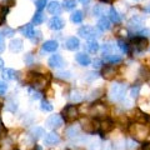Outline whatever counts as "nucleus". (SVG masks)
Returning a JSON list of instances; mask_svg holds the SVG:
<instances>
[{
  "instance_id": "obj_2",
  "label": "nucleus",
  "mask_w": 150,
  "mask_h": 150,
  "mask_svg": "<svg viewBox=\"0 0 150 150\" xmlns=\"http://www.w3.org/2000/svg\"><path fill=\"white\" fill-rule=\"evenodd\" d=\"M129 131L133 137L137 139V140H144L145 138L148 137L149 134V129L146 125L144 124H140V123H135V124H131Z\"/></svg>"
},
{
  "instance_id": "obj_54",
  "label": "nucleus",
  "mask_w": 150,
  "mask_h": 150,
  "mask_svg": "<svg viewBox=\"0 0 150 150\" xmlns=\"http://www.w3.org/2000/svg\"><path fill=\"white\" fill-rule=\"evenodd\" d=\"M34 150H41V149H40L39 146H35V149H34Z\"/></svg>"
},
{
  "instance_id": "obj_29",
  "label": "nucleus",
  "mask_w": 150,
  "mask_h": 150,
  "mask_svg": "<svg viewBox=\"0 0 150 150\" xmlns=\"http://www.w3.org/2000/svg\"><path fill=\"white\" fill-rule=\"evenodd\" d=\"M28 93H29V95H30L31 99H34V100L41 99V93L38 90V89H35V88H29V89H28Z\"/></svg>"
},
{
  "instance_id": "obj_49",
  "label": "nucleus",
  "mask_w": 150,
  "mask_h": 150,
  "mask_svg": "<svg viewBox=\"0 0 150 150\" xmlns=\"http://www.w3.org/2000/svg\"><path fill=\"white\" fill-rule=\"evenodd\" d=\"M143 150H150V143H145L143 145Z\"/></svg>"
},
{
  "instance_id": "obj_15",
  "label": "nucleus",
  "mask_w": 150,
  "mask_h": 150,
  "mask_svg": "<svg viewBox=\"0 0 150 150\" xmlns=\"http://www.w3.org/2000/svg\"><path fill=\"white\" fill-rule=\"evenodd\" d=\"M105 111H106V108H105V105H103V104H94L91 106V114L94 116L105 115Z\"/></svg>"
},
{
  "instance_id": "obj_47",
  "label": "nucleus",
  "mask_w": 150,
  "mask_h": 150,
  "mask_svg": "<svg viewBox=\"0 0 150 150\" xmlns=\"http://www.w3.org/2000/svg\"><path fill=\"white\" fill-rule=\"evenodd\" d=\"M31 60H33V55H31V54H28L26 58H25V62H26L28 64H31Z\"/></svg>"
},
{
  "instance_id": "obj_6",
  "label": "nucleus",
  "mask_w": 150,
  "mask_h": 150,
  "mask_svg": "<svg viewBox=\"0 0 150 150\" xmlns=\"http://www.w3.org/2000/svg\"><path fill=\"white\" fill-rule=\"evenodd\" d=\"M131 46L134 48L135 51L142 53V51L148 49V39H146V38H143V36L135 38V39L133 40V44H131Z\"/></svg>"
},
{
  "instance_id": "obj_13",
  "label": "nucleus",
  "mask_w": 150,
  "mask_h": 150,
  "mask_svg": "<svg viewBox=\"0 0 150 150\" xmlns=\"http://www.w3.org/2000/svg\"><path fill=\"white\" fill-rule=\"evenodd\" d=\"M33 80H31V84L33 86L39 89V88H44L45 84H46V80H45V76L44 75H40V74H33Z\"/></svg>"
},
{
  "instance_id": "obj_36",
  "label": "nucleus",
  "mask_w": 150,
  "mask_h": 150,
  "mask_svg": "<svg viewBox=\"0 0 150 150\" xmlns=\"http://www.w3.org/2000/svg\"><path fill=\"white\" fill-rule=\"evenodd\" d=\"M35 5H36L38 11H41L46 5V0H35Z\"/></svg>"
},
{
  "instance_id": "obj_5",
  "label": "nucleus",
  "mask_w": 150,
  "mask_h": 150,
  "mask_svg": "<svg viewBox=\"0 0 150 150\" xmlns=\"http://www.w3.org/2000/svg\"><path fill=\"white\" fill-rule=\"evenodd\" d=\"M63 115H64L65 120H68V121H73V120H75V119H78V116H79V110H78L76 105H68V106L63 110Z\"/></svg>"
},
{
  "instance_id": "obj_19",
  "label": "nucleus",
  "mask_w": 150,
  "mask_h": 150,
  "mask_svg": "<svg viewBox=\"0 0 150 150\" xmlns=\"http://www.w3.org/2000/svg\"><path fill=\"white\" fill-rule=\"evenodd\" d=\"M110 20L108 18H100L99 21H98V29H99L100 31H106L110 29Z\"/></svg>"
},
{
  "instance_id": "obj_37",
  "label": "nucleus",
  "mask_w": 150,
  "mask_h": 150,
  "mask_svg": "<svg viewBox=\"0 0 150 150\" xmlns=\"http://www.w3.org/2000/svg\"><path fill=\"white\" fill-rule=\"evenodd\" d=\"M14 33H15V31H14L13 29H10V28H8V26H5L3 29V35L6 36V38H11L14 35Z\"/></svg>"
},
{
  "instance_id": "obj_20",
  "label": "nucleus",
  "mask_w": 150,
  "mask_h": 150,
  "mask_svg": "<svg viewBox=\"0 0 150 150\" xmlns=\"http://www.w3.org/2000/svg\"><path fill=\"white\" fill-rule=\"evenodd\" d=\"M59 48L58 43H56L55 40H48L45 41V43L43 44V49L45 51H48V53H54V51Z\"/></svg>"
},
{
  "instance_id": "obj_31",
  "label": "nucleus",
  "mask_w": 150,
  "mask_h": 150,
  "mask_svg": "<svg viewBox=\"0 0 150 150\" xmlns=\"http://www.w3.org/2000/svg\"><path fill=\"white\" fill-rule=\"evenodd\" d=\"M76 5V3H75V0H64L63 1V6L65 10H73Z\"/></svg>"
},
{
  "instance_id": "obj_4",
  "label": "nucleus",
  "mask_w": 150,
  "mask_h": 150,
  "mask_svg": "<svg viewBox=\"0 0 150 150\" xmlns=\"http://www.w3.org/2000/svg\"><path fill=\"white\" fill-rule=\"evenodd\" d=\"M64 124V120L63 118L60 116L59 114H55V115H50L48 119L45 121V126L49 129H59L60 126Z\"/></svg>"
},
{
  "instance_id": "obj_51",
  "label": "nucleus",
  "mask_w": 150,
  "mask_h": 150,
  "mask_svg": "<svg viewBox=\"0 0 150 150\" xmlns=\"http://www.w3.org/2000/svg\"><path fill=\"white\" fill-rule=\"evenodd\" d=\"M79 1H80L81 4H84V5H86V4L90 3V0H79Z\"/></svg>"
},
{
  "instance_id": "obj_40",
  "label": "nucleus",
  "mask_w": 150,
  "mask_h": 150,
  "mask_svg": "<svg viewBox=\"0 0 150 150\" xmlns=\"http://www.w3.org/2000/svg\"><path fill=\"white\" fill-rule=\"evenodd\" d=\"M6 90H8V85H6V83L0 81V95H4V94L6 93Z\"/></svg>"
},
{
  "instance_id": "obj_46",
  "label": "nucleus",
  "mask_w": 150,
  "mask_h": 150,
  "mask_svg": "<svg viewBox=\"0 0 150 150\" xmlns=\"http://www.w3.org/2000/svg\"><path fill=\"white\" fill-rule=\"evenodd\" d=\"M128 144H129V146H128L129 149H131V150H133V149H137V143L133 142V140H129Z\"/></svg>"
},
{
  "instance_id": "obj_28",
  "label": "nucleus",
  "mask_w": 150,
  "mask_h": 150,
  "mask_svg": "<svg viewBox=\"0 0 150 150\" xmlns=\"http://www.w3.org/2000/svg\"><path fill=\"white\" fill-rule=\"evenodd\" d=\"M104 59H105V62H108V63L115 64V63H120L123 58H121L120 55H116V54H109V55H104Z\"/></svg>"
},
{
  "instance_id": "obj_33",
  "label": "nucleus",
  "mask_w": 150,
  "mask_h": 150,
  "mask_svg": "<svg viewBox=\"0 0 150 150\" xmlns=\"http://www.w3.org/2000/svg\"><path fill=\"white\" fill-rule=\"evenodd\" d=\"M40 108H41V110H43V111H51V110H53V105H51L48 100H43V101H41Z\"/></svg>"
},
{
  "instance_id": "obj_27",
  "label": "nucleus",
  "mask_w": 150,
  "mask_h": 150,
  "mask_svg": "<svg viewBox=\"0 0 150 150\" xmlns=\"http://www.w3.org/2000/svg\"><path fill=\"white\" fill-rule=\"evenodd\" d=\"M44 21H45V15H44V14L41 11L35 13L34 18H33V24H34V25H40V24H43Z\"/></svg>"
},
{
  "instance_id": "obj_9",
  "label": "nucleus",
  "mask_w": 150,
  "mask_h": 150,
  "mask_svg": "<svg viewBox=\"0 0 150 150\" xmlns=\"http://www.w3.org/2000/svg\"><path fill=\"white\" fill-rule=\"evenodd\" d=\"M114 128V123H112V120L109 119V118H105V119H103L99 121V131L103 134H106V133H109V131Z\"/></svg>"
},
{
  "instance_id": "obj_11",
  "label": "nucleus",
  "mask_w": 150,
  "mask_h": 150,
  "mask_svg": "<svg viewBox=\"0 0 150 150\" xmlns=\"http://www.w3.org/2000/svg\"><path fill=\"white\" fill-rule=\"evenodd\" d=\"M64 46H65V49H68L70 51H75L80 48V41H79L78 38L71 36V38H69V39H67Z\"/></svg>"
},
{
  "instance_id": "obj_26",
  "label": "nucleus",
  "mask_w": 150,
  "mask_h": 150,
  "mask_svg": "<svg viewBox=\"0 0 150 150\" xmlns=\"http://www.w3.org/2000/svg\"><path fill=\"white\" fill-rule=\"evenodd\" d=\"M85 49L89 53H96L99 50V44L95 40H88V43L85 44Z\"/></svg>"
},
{
  "instance_id": "obj_39",
  "label": "nucleus",
  "mask_w": 150,
  "mask_h": 150,
  "mask_svg": "<svg viewBox=\"0 0 150 150\" xmlns=\"http://www.w3.org/2000/svg\"><path fill=\"white\" fill-rule=\"evenodd\" d=\"M139 91H140V86H139V85H135V86H133V88H131V90H130V93H131V96L137 99V98L139 96Z\"/></svg>"
},
{
  "instance_id": "obj_16",
  "label": "nucleus",
  "mask_w": 150,
  "mask_h": 150,
  "mask_svg": "<svg viewBox=\"0 0 150 150\" xmlns=\"http://www.w3.org/2000/svg\"><path fill=\"white\" fill-rule=\"evenodd\" d=\"M20 31H21V34L24 35L25 38H28V39H31V38L34 36V34H35L34 26H33L31 24H26L25 26L20 28Z\"/></svg>"
},
{
  "instance_id": "obj_12",
  "label": "nucleus",
  "mask_w": 150,
  "mask_h": 150,
  "mask_svg": "<svg viewBox=\"0 0 150 150\" xmlns=\"http://www.w3.org/2000/svg\"><path fill=\"white\" fill-rule=\"evenodd\" d=\"M49 65L51 68H55V69H60L64 67V59L62 58V55L59 54H55L53 55L51 58L49 59Z\"/></svg>"
},
{
  "instance_id": "obj_23",
  "label": "nucleus",
  "mask_w": 150,
  "mask_h": 150,
  "mask_svg": "<svg viewBox=\"0 0 150 150\" xmlns=\"http://www.w3.org/2000/svg\"><path fill=\"white\" fill-rule=\"evenodd\" d=\"M18 71H15L14 69H4L3 70V76L6 80H14V79L18 78Z\"/></svg>"
},
{
  "instance_id": "obj_45",
  "label": "nucleus",
  "mask_w": 150,
  "mask_h": 150,
  "mask_svg": "<svg viewBox=\"0 0 150 150\" xmlns=\"http://www.w3.org/2000/svg\"><path fill=\"white\" fill-rule=\"evenodd\" d=\"M98 78V74L96 73H89L86 79H89V80H93V79H96Z\"/></svg>"
},
{
  "instance_id": "obj_10",
  "label": "nucleus",
  "mask_w": 150,
  "mask_h": 150,
  "mask_svg": "<svg viewBox=\"0 0 150 150\" xmlns=\"http://www.w3.org/2000/svg\"><path fill=\"white\" fill-rule=\"evenodd\" d=\"M64 25H65V21L59 16H54L49 20V28L51 30H62Z\"/></svg>"
},
{
  "instance_id": "obj_48",
  "label": "nucleus",
  "mask_w": 150,
  "mask_h": 150,
  "mask_svg": "<svg viewBox=\"0 0 150 150\" xmlns=\"http://www.w3.org/2000/svg\"><path fill=\"white\" fill-rule=\"evenodd\" d=\"M144 11H145V13H146V14H149V15H150V3L148 4V5H146V6H145V8H144Z\"/></svg>"
},
{
  "instance_id": "obj_32",
  "label": "nucleus",
  "mask_w": 150,
  "mask_h": 150,
  "mask_svg": "<svg viewBox=\"0 0 150 150\" xmlns=\"http://www.w3.org/2000/svg\"><path fill=\"white\" fill-rule=\"evenodd\" d=\"M70 99L75 103H79L83 100V95H81V93H79V91H73L71 95H70Z\"/></svg>"
},
{
  "instance_id": "obj_42",
  "label": "nucleus",
  "mask_w": 150,
  "mask_h": 150,
  "mask_svg": "<svg viewBox=\"0 0 150 150\" xmlns=\"http://www.w3.org/2000/svg\"><path fill=\"white\" fill-rule=\"evenodd\" d=\"M140 36L143 38H150V29H143L140 31Z\"/></svg>"
},
{
  "instance_id": "obj_21",
  "label": "nucleus",
  "mask_w": 150,
  "mask_h": 150,
  "mask_svg": "<svg viewBox=\"0 0 150 150\" xmlns=\"http://www.w3.org/2000/svg\"><path fill=\"white\" fill-rule=\"evenodd\" d=\"M30 135L34 140H39L40 138H43V135H45V131L43 128H40V126H35V128L31 129Z\"/></svg>"
},
{
  "instance_id": "obj_43",
  "label": "nucleus",
  "mask_w": 150,
  "mask_h": 150,
  "mask_svg": "<svg viewBox=\"0 0 150 150\" xmlns=\"http://www.w3.org/2000/svg\"><path fill=\"white\" fill-rule=\"evenodd\" d=\"M101 65H103V63H101V60H99V59H96V60H94V62H93V67L95 69L101 68Z\"/></svg>"
},
{
  "instance_id": "obj_24",
  "label": "nucleus",
  "mask_w": 150,
  "mask_h": 150,
  "mask_svg": "<svg viewBox=\"0 0 150 150\" xmlns=\"http://www.w3.org/2000/svg\"><path fill=\"white\" fill-rule=\"evenodd\" d=\"M109 18L112 23H115V24H120V21H121V18L119 15V13L115 10V8L109 9Z\"/></svg>"
},
{
  "instance_id": "obj_1",
  "label": "nucleus",
  "mask_w": 150,
  "mask_h": 150,
  "mask_svg": "<svg viewBox=\"0 0 150 150\" xmlns=\"http://www.w3.org/2000/svg\"><path fill=\"white\" fill-rule=\"evenodd\" d=\"M126 90H128V86L126 84H123V83H114L110 88L109 90V98L111 101L114 103H118V101H121L125 98V94H126Z\"/></svg>"
},
{
  "instance_id": "obj_18",
  "label": "nucleus",
  "mask_w": 150,
  "mask_h": 150,
  "mask_svg": "<svg viewBox=\"0 0 150 150\" xmlns=\"http://www.w3.org/2000/svg\"><path fill=\"white\" fill-rule=\"evenodd\" d=\"M48 11L53 15H59L62 13V5L58 1H51L48 5Z\"/></svg>"
},
{
  "instance_id": "obj_7",
  "label": "nucleus",
  "mask_w": 150,
  "mask_h": 150,
  "mask_svg": "<svg viewBox=\"0 0 150 150\" xmlns=\"http://www.w3.org/2000/svg\"><path fill=\"white\" fill-rule=\"evenodd\" d=\"M143 24H144V20L142 18H139V16H133L129 20L128 23V29L131 30V31H140L143 29Z\"/></svg>"
},
{
  "instance_id": "obj_3",
  "label": "nucleus",
  "mask_w": 150,
  "mask_h": 150,
  "mask_svg": "<svg viewBox=\"0 0 150 150\" xmlns=\"http://www.w3.org/2000/svg\"><path fill=\"white\" fill-rule=\"evenodd\" d=\"M78 34L80 35L84 39H88V40H95V38H99L100 36V33L95 28H93L90 25H85L79 29Z\"/></svg>"
},
{
  "instance_id": "obj_30",
  "label": "nucleus",
  "mask_w": 150,
  "mask_h": 150,
  "mask_svg": "<svg viewBox=\"0 0 150 150\" xmlns=\"http://www.w3.org/2000/svg\"><path fill=\"white\" fill-rule=\"evenodd\" d=\"M67 134L69 138H76L79 137V134H80V131H79V128H75V126H71L70 129L67 130Z\"/></svg>"
},
{
  "instance_id": "obj_35",
  "label": "nucleus",
  "mask_w": 150,
  "mask_h": 150,
  "mask_svg": "<svg viewBox=\"0 0 150 150\" xmlns=\"http://www.w3.org/2000/svg\"><path fill=\"white\" fill-rule=\"evenodd\" d=\"M118 46L123 53H129V45L126 44L124 40H118Z\"/></svg>"
},
{
  "instance_id": "obj_34",
  "label": "nucleus",
  "mask_w": 150,
  "mask_h": 150,
  "mask_svg": "<svg viewBox=\"0 0 150 150\" xmlns=\"http://www.w3.org/2000/svg\"><path fill=\"white\" fill-rule=\"evenodd\" d=\"M6 109L8 110H10L11 112H15L16 109H18V106H16V103H14L13 99H9L8 103H6Z\"/></svg>"
},
{
  "instance_id": "obj_44",
  "label": "nucleus",
  "mask_w": 150,
  "mask_h": 150,
  "mask_svg": "<svg viewBox=\"0 0 150 150\" xmlns=\"http://www.w3.org/2000/svg\"><path fill=\"white\" fill-rule=\"evenodd\" d=\"M56 75L62 79H70V73H58Z\"/></svg>"
},
{
  "instance_id": "obj_52",
  "label": "nucleus",
  "mask_w": 150,
  "mask_h": 150,
  "mask_svg": "<svg viewBox=\"0 0 150 150\" xmlns=\"http://www.w3.org/2000/svg\"><path fill=\"white\" fill-rule=\"evenodd\" d=\"M100 1H103V3H106V4H111L112 1H115V0H100Z\"/></svg>"
},
{
  "instance_id": "obj_41",
  "label": "nucleus",
  "mask_w": 150,
  "mask_h": 150,
  "mask_svg": "<svg viewBox=\"0 0 150 150\" xmlns=\"http://www.w3.org/2000/svg\"><path fill=\"white\" fill-rule=\"evenodd\" d=\"M5 13H6V9H4L1 5H0V24H1L3 20L5 19Z\"/></svg>"
},
{
  "instance_id": "obj_8",
  "label": "nucleus",
  "mask_w": 150,
  "mask_h": 150,
  "mask_svg": "<svg viewBox=\"0 0 150 150\" xmlns=\"http://www.w3.org/2000/svg\"><path fill=\"white\" fill-rule=\"evenodd\" d=\"M60 143V137L55 131H51V133L46 134V137L44 138V144L46 146H55Z\"/></svg>"
},
{
  "instance_id": "obj_14",
  "label": "nucleus",
  "mask_w": 150,
  "mask_h": 150,
  "mask_svg": "<svg viewBox=\"0 0 150 150\" xmlns=\"http://www.w3.org/2000/svg\"><path fill=\"white\" fill-rule=\"evenodd\" d=\"M115 74H116V69L115 67H111V65H108V67H105L104 69H103V78L106 79V80H111V79L115 78Z\"/></svg>"
},
{
  "instance_id": "obj_53",
  "label": "nucleus",
  "mask_w": 150,
  "mask_h": 150,
  "mask_svg": "<svg viewBox=\"0 0 150 150\" xmlns=\"http://www.w3.org/2000/svg\"><path fill=\"white\" fill-rule=\"evenodd\" d=\"M3 65H4V63H3V60H1V59H0V69H1V68H3Z\"/></svg>"
},
{
  "instance_id": "obj_25",
  "label": "nucleus",
  "mask_w": 150,
  "mask_h": 150,
  "mask_svg": "<svg viewBox=\"0 0 150 150\" xmlns=\"http://www.w3.org/2000/svg\"><path fill=\"white\" fill-rule=\"evenodd\" d=\"M83 19H84V15H83V11H80V10L74 11L71 15H70V20H71L74 24H80L83 21Z\"/></svg>"
},
{
  "instance_id": "obj_17",
  "label": "nucleus",
  "mask_w": 150,
  "mask_h": 150,
  "mask_svg": "<svg viewBox=\"0 0 150 150\" xmlns=\"http://www.w3.org/2000/svg\"><path fill=\"white\" fill-rule=\"evenodd\" d=\"M75 59H76V62L80 64L81 67H88V65L90 64V58H89V55H86L85 53H79V54H76Z\"/></svg>"
},
{
  "instance_id": "obj_50",
  "label": "nucleus",
  "mask_w": 150,
  "mask_h": 150,
  "mask_svg": "<svg viewBox=\"0 0 150 150\" xmlns=\"http://www.w3.org/2000/svg\"><path fill=\"white\" fill-rule=\"evenodd\" d=\"M4 49H5V44H4V43H3V41H1V40H0V53H1V51H3Z\"/></svg>"
},
{
  "instance_id": "obj_38",
  "label": "nucleus",
  "mask_w": 150,
  "mask_h": 150,
  "mask_svg": "<svg viewBox=\"0 0 150 150\" xmlns=\"http://www.w3.org/2000/svg\"><path fill=\"white\" fill-rule=\"evenodd\" d=\"M103 14H104V9H103L101 5H96L94 8V15L95 16H101Z\"/></svg>"
},
{
  "instance_id": "obj_22",
  "label": "nucleus",
  "mask_w": 150,
  "mask_h": 150,
  "mask_svg": "<svg viewBox=\"0 0 150 150\" xmlns=\"http://www.w3.org/2000/svg\"><path fill=\"white\" fill-rule=\"evenodd\" d=\"M9 48L14 53H19L23 49V41L20 39H13L10 41V44H9Z\"/></svg>"
}]
</instances>
